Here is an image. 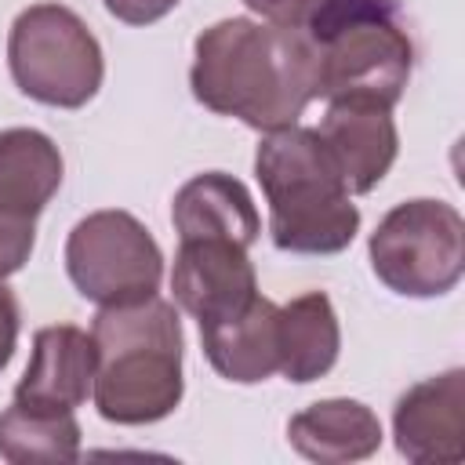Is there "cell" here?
<instances>
[{
    "label": "cell",
    "instance_id": "cell-10",
    "mask_svg": "<svg viewBox=\"0 0 465 465\" xmlns=\"http://www.w3.org/2000/svg\"><path fill=\"white\" fill-rule=\"evenodd\" d=\"M327 145L334 167L341 171L345 189L371 193L392 167L400 153V134L392 124V109L371 98H334L316 127Z\"/></svg>",
    "mask_w": 465,
    "mask_h": 465
},
{
    "label": "cell",
    "instance_id": "cell-4",
    "mask_svg": "<svg viewBox=\"0 0 465 465\" xmlns=\"http://www.w3.org/2000/svg\"><path fill=\"white\" fill-rule=\"evenodd\" d=\"M316 47V98H371L396 105L411 80L414 47L385 0H363L309 33Z\"/></svg>",
    "mask_w": 465,
    "mask_h": 465
},
{
    "label": "cell",
    "instance_id": "cell-2",
    "mask_svg": "<svg viewBox=\"0 0 465 465\" xmlns=\"http://www.w3.org/2000/svg\"><path fill=\"white\" fill-rule=\"evenodd\" d=\"M94 407L116 425L163 421L185 392L182 378V320L167 298L102 305L94 323Z\"/></svg>",
    "mask_w": 465,
    "mask_h": 465
},
{
    "label": "cell",
    "instance_id": "cell-5",
    "mask_svg": "<svg viewBox=\"0 0 465 465\" xmlns=\"http://www.w3.org/2000/svg\"><path fill=\"white\" fill-rule=\"evenodd\" d=\"M7 65L22 94L54 109L87 105L105 76L94 33L62 4H33L18 11L7 36Z\"/></svg>",
    "mask_w": 465,
    "mask_h": 465
},
{
    "label": "cell",
    "instance_id": "cell-9",
    "mask_svg": "<svg viewBox=\"0 0 465 465\" xmlns=\"http://www.w3.org/2000/svg\"><path fill=\"white\" fill-rule=\"evenodd\" d=\"M392 436L414 465H458L465 458V371L411 385L392 407Z\"/></svg>",
    "mask_w": 465,
    "mask_h": 465
},
{
    "label": "cell",
    "instance_id": "cell-3",
    "mask_svg": "<svg viewBox=\"0 0 465 465\" xmlns=\"http://www.w3.org/2000/svg\"><path fill=\"white\" fill-rule=\"evenodd\" d=\"M254 178L269 203L276 251L338 254L360 232V207L341 182L316 127L265 131L254 153Z\"/></svg>",
    "mask_w": 465,
    "mask_h": 465
},
{
    "label": "cell",
    "instance_id": "cell-8",
    "mask_svg": "<svg viewBox=\"0 0 465 465\" xmlns=\"http://www.w3.org/2000/svg\"><path fill=\"white\" fill-rule=\"evenodd\" d=\"M171 291L174 302L200 327H207L243 312L258 298V276L243 243L222 236H196L178 240Z\"/></svg>",
    "mask_w": 465,
    "mask_h": 465
},
{
    "label": "cell",
    "instance_id": "cell-17",
    "mask_svg": "<svg viewBox=\"0 0 465 465\" xmlns=\"http://www.w3.org/2000/svg\"><path fill=\"white\" fill-rule=\"evenodd\" d=\"M0 458L11 465L33 461H76L80 458V421L73 411H47L11 400L0 411Z\"/></svg>",
    "mask_w": 465,
    "mask_h": 465
},
{
    "label": "cell",
    "instance_id": "cell-14",
    "mask_svg": "<svg viewBox=\"0 0 465 465\" xmlns=\"http://www.w3.org/2000/svg\"><path fill=\"white\" fill-rule=\"evenodd\" d=\"M276 302L254 298L243 312L200 327V345L211 367L236 385L265 381L280 371V345H276Z\"/></svg>",
    "mask_w": 465,
    "mask_h": 465
},
{
    "label": "cell",
    "instance_id": "cell-15",
    "mask_svg": "<svg viewBox=\"0 0 465 465\" xmlns=\"http://www.w3.org/2000/svg\"><path fill=\"white\" fill-rule=\"evenodd\" d=\"M65 174L58 145L36 127L0 131V211L11 218H29L51 203Z\"/></svg>",
    "mask_w": 465,
    "mask_h": 465
},
{
    "label": "cell",
    "instance_id": "cell-12",
    "mask_svg": "<svg viewBox=\"0 0 465 465\" xmlns=\"http://www.w3.org/2000/svg\"><path fill=\"white\" fill-rule=\"evenodd\" d=\"M171 222H174L178 240L222 236V240H236L251 247L262 232V218H258V207L247 185L222 171H203L189 178L174 193Z\"/></svg>",
    "mask_w": 465,
    "mask_h": 465
},
{
    "label": "cell",
    "instance_id": "cell-19",
    "mask_svg": "<svg viewBox=\"0 0 465 465\" xmlns=\"http://www.w3.org/2000/svg\"><path fill=\"white\" fill-rule=\"evenodd\" d=\"M36 243V222L29 218H11L0 211V280L18 272Z\"/></svg>",
    "mask_w": 465,
    "mask_h": 465
},
{
    "label": "cell",
    "instance_id": "cell-21",
    "mask_svg": "<svg viewBox=\"0 0 465 465\" xmlns=\"http://www.w3.org/2000/svg\"><path fill=\"white\" fill-rule=\"evenodd\" d=\"M18 327H22V312H18V298L15 291L0 280V371L11 363L15 345H18Z\"/></svg>",
    "mask_w": 465,
    "mask_h": 465
},
{
    "label": "cell",
    "instance_id": "cell-7",
    "mask_svg": "<svg viewBox=\"0 0 465 465\" xmlns=\"http://www.w3.org/2000/svg\"><path fill=\"white\" fill-rule=\"evenodd\" d=\"M65 272L80 298L94 305H127L156 294L163 251L127 211H94L65 240Z\"/></svg>",
    "mask_w": 465,
    "mask_h": 465
},
{
    "label": "cell",
    "instance_id": "cell-20",
    "mask_svg": "<svg viewBox=\"0 0 465 465\" xmlns=\"http://www.w3.org/2000/svg\"><path fill=\"white\" fill-rule=\"evenodd\" d=\"M105 11L127 25H153L178 7V0H102Z\"/></svg>",
    "mask_w": 465,
    "mask_h": 465
},
{
    "label": "cell",
    "instance_id": "cell-6",
    "mask_svg": "<svg viewBox=\"0 0 465 465\" xmlns=\"http://www.w3.org/2000/svg\"><path fill=\"white\" fill-rule=\"evenodd\" d=\"M367 254L389 291L440 298L465 272V222L447 200H403L378 222Z\"/></svg>",
    "mask_w": 465,
    "mask_h": 465
},
{
    "label": "cell",
    "instance_id": "cell-13",
    "mask_svg": "<svg viewBox=\"0 0 465 465\" xmlns=\"http://www.w3.org/2000/svg\"><path fill=\"white\" fill-rule=\"evenodd\" d=\"M291 447L320 465L363 461L381 447V421L360 400H316L287 421Z\"/></svg>",
    "mask_w": 465,
    "mask_h": 465
},
{
    "label": "cell",
    "instance_id": "cell-18",
    "mask_svg": "<svg viewBox=\"0 0 465 465\" xmlns=\"http://www.w3.org/2000/svg\"><path fill=\"white\" fill-rule=\"evenodd\" d=\"M243 4H247L262 22L316 33V29H323L334 15H341V11H349L352 4H363V0H243Z\"/></svg>",
    "mask_w": 465,
    "mask_h": 465
},
{
    "label": "cell",
    "instance_id": "cell-11",
    "mask_svg": "<svg viewBox=\"0 0 465 465\" xmlns=\"http://www.w3.org/2000/svg\"><path fill=\"white\" fill-rule=\"evenodd\" d=\"M94 338L84 327L54 323L33 334L29 363L15 385V400L47 411H76L94 385Z\"/></svg>",
    "mask_w": 465,
    "mask_h": 465
},
{
    "label": "cell",
    "instance_id": "cell-1",
    "mask_svg": "<svg viewBox=\"0 0 465 465\" xmlns=\"http://www.w3.org/2000/svg\"><path fill=\"white\" fill-rule=\"evenodd\" d=\"M189 87L200 105L254 131L298 124L316 98V47L305 29L222 18L193 44Z\"/></svg>",
    "mask_w": 465,
    "mask_h": 465
},
{
    "label": "cell",
    "instance_id": "cell-16",
    "mask_svg": "<svg viewBox=\"0 0 465 465\" xmlns=\"http://www.w3.org/2000/svg\"><path fill=\"white\" fill-rule=\"evenodd\" d=\"M276 345L280 374L294 385L323 378L338 363L341 327L334 305L323 291H309L276 309Z\"/></svg>",
    "mask_w": 465,
    "mask_h": 465
}]
</instances>
